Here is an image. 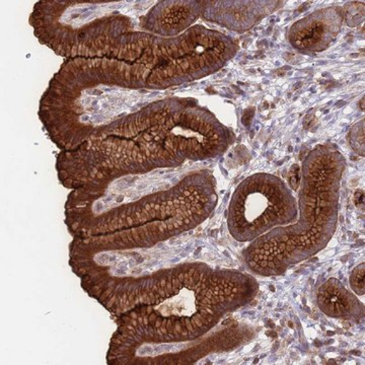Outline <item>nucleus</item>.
<instances>
[{
  "label": "nucleus",
  "mask_w": 365,
  "mask_h": 365,
  "mask_svg": "<svg viewBox=\"0 0 365 365\" xmlns=\"http://www.w3.org/2000/svg\"><path fill=\"white\" fill-rule=\"evenodd\" d=\"M344 24V9L330 6L319 9L295 21L287 32V41L299 53L317 54L335 42Z\"/></svg>",
  "instance_id": "5"
},
{
  "label": "nucleus",
  "mask_w": 365,
  "mask_h": 365,
  "mask_svg": "<svg viewBox=\"0 0 365 365\" xmlns=\"http://www.w3.org/2000/svg\"><path fill=\"white\" fill-rule=\"evenodd\" d=\"M237 50L232 38L203 26L172 38L143 32L130 64L141 90H165L215 73Z\"/></svg>",
  "instance_id": "2"
},
{
  "label": "nucleus",
  "mask_w": 365,
  "mask_h": 365,
  "mask_svg": "<svg viewBox=\"0 0 365 365\" xmlns=\"http://www.w3.org/2000/svg\"><path fill=\"white\" fill-rule=\"evenodd\" d=\"M282 6V1H202L201 16L227 30L245 33Z\"/></svg>",
  "instance_id": "6"
},
{
  "label": "nucleus",
  "mask_w": 365,
  "mask_h": 365,
  "mask_svg": "<svg viewBox=\"0 0 365 365\" xmlns=\"http://www.w3.org/2000/svg\"><path fill=\"white\" fill-rule=\"evenodd\" d=\"M54 9L48 11L38 4L35 11L52 16L54 21L34 18V26L47 25L54 28L36 30L39 38L58 54L81 56H111L120 61L130 62L139 32L133 30L128 16L118 11L120 6L110 2L50 1Z\"/></svg>",
  "instance_id": "3"
},
{
  "label": "nucleus",
  "mask_w": 365,
  "mask_h": 365,
  "mask_svg": "<svg viewBox=\"0 0 365 365\" xmlns=\"http://www.w3.org/2000/svg\"><path fill=\"white\" fill-rule=\"evenodd\" d=\"M297 216V200L287 182L259 173L235 189L228 208V228L237 242H252L274 228L290 225Z\"/></svg>",
  "instance_id": "4"
},
{
  "label": "nucleus",
  "mask_w": 365,
  "mask_h": 365,
  "mask_svg": "<svg viewBox=\"0 0 365 365\" xmlns=\"http://www.w3.org/2000/svg\"><path fill=\"white\" fill-rule=\"evenodd\" d=\"M346 160L336 144H318L302 163L297 220L250 242L242 253L252 275H283L313 258L335 235Z\"/></svg>",
  "instance_id": "1"
},
{
  "label": "nucleus",
  "mask_w": 365,
  "mask_h": 365,
  "mask_svg": "<svg viewBox=\"0 0 365 365\" xmlns=\"http://www.w3.org/2000/svg\"><path fill=\"white\" fill-rule=\"evenodd\" d=\"M317 304L330 318L360 321L364 316V306L359 297L336 278L322 283L317 290Z\"/></svg>",
  "instance_id": "8"
},
{
  "label": "nucleus",
  "mask_w": 365,
  "mask_h": 365,
  "mask_svg": "<svg viewBox=\"0 0 365 365\" xmlns=\"http://www.w3.org/2000/svg\"><path fill=\"white\" fill-rule=\"evenodd\" d=\"M202 13V1H160L141 19V28L158 37H177L192 28Z\"/></svg>",
  "instance_id": "7"
},
{
  "label": "nucleus",
  "mask_w": 365,
  "mask_h": 365,
  "mask_svg": "<svg viewBox=\"0 0 365 365\" xmlns=\"http://www.w3.org/2000/svg\"><path fill=\"white\" fill-rule=\"evenodd\" d=\"M350 287L357 297L364 295V263L353 269L349 277Z\"/></svg>",
  "instance_id": "10"
},
{
  "label": "nucleus",
  "mask_w": 365,
  "mask_h": 365,
  "mask_svg": "<svg viewBox=\"0 0 365 365\" xmlns=\"http://www.w3.org/2000/svg\"><path fill=\"white\" fill-rule=\"evenodd\" d=\"M349 143L352 150L360 155H364V121L355 124L349 133Z\"/></svg>",
  "instance_id": "9"
},
{
  "label": "nucleus",
  "mask_w": 365,
  "mask_h": 365,
  "mask_svg": "<svg viewBox=\"0 0 365 365\" xmlns=\"http://www.w3.org/2000/svg\"><path fill=\"white\" fill-rule=\"evenodd\" d=\"M343 9H344V21L348 26H355L364 21V4L361 6V4H352Z\"/></svg>",
  "instance_id": "11"
}]
</instances>
